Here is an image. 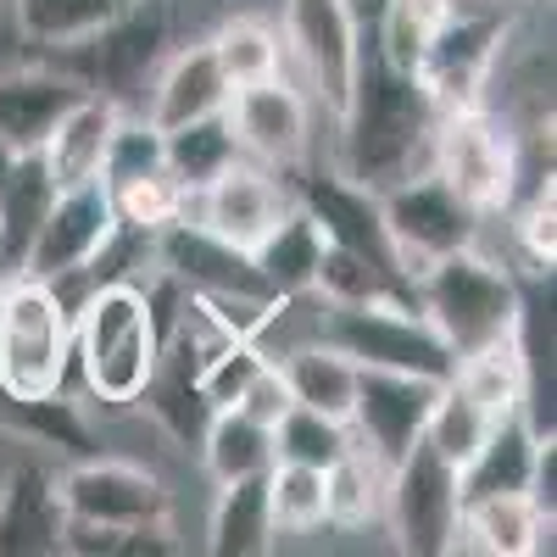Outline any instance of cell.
<instances>
[{
  "label": "cell",
  "instance_id": "11",
  "mask_svg": "<svg viewBox=\"0 0 557 557\" xmlns=\"http://www.w3.org/2000/svg\"><path fill=\"white\" fill-rule=\"evenodd\" d=\"M112 235H117V212H112L107 184L101 178L67 184V190H57L51 207H45L23 273L45 278V285H62V278H73V273H84L89 262H96Z\"/></svg>",
  "mask_w": 557,
  "mask_h": 557
},
{
  "label": "cell",
  "instance_id": "14",
  "mask_svg": "<svg viewBox=\"0 0 557 557\" xmlns=\"http://www.w3.org/2000/svg\"><path fill=\"white\" fill-rule=\"evenodd\" d=\"M62 480L67 519L78 524H112V530H146L168 524V491L151 469L123 457H78Z\"/></svg>",
  "mask_w": 557,
  "mask_h": 557
},
{
  "label": "cell",
  "instance_id": "37",
  "mask_svg": "<svg viewBox=\"0 0 557 557\" xmlns=\"http://www.w3.org/2000/svg\"><path fill=\"white\" fill-rule=\"evenodd\" d=\"M262 351H257V341H228L201 374H196V391H201V401L218 412V407H235L240 396H246V385L262 374Z\"/></svg>",
  "mask_w": 557,
  "mask_h": 557
},
{
  "label": "cell",
  "instance_id": "20",
  "mask_svg": "<svg viewBox=\"0 0 557 557\" xmlns=\"http://www.w3.org/2000/svg\"><path fill=\"white\" fill-rule=\"evenodd\" d=\"M552 435H541L530 424V412H502L491 435L480 441V451L469 457V469L457 474L462 485V502H474V496H502V491H530L535 485V469H541V446Z\"/></svg>",
  "mask_w": 557,
  "mask_h": 557
},
{
  "label": "cell",
  "instance_id": "24",
  "mask_svg": "<svg viewBox=\"0 0 557 557\" xmlns=\"http://www.w3.org/2000/svg\"><path fill=\"white\" fill-rule=\"evenodd\" d=\"M278 374H285L296 407H312L323 418H341V424L351 418V396H357V374H362V368L346 351H335L330 341H301L296 351L278 357Z\"/></svg>",
  "mask_w": 557,
  "mask_h": 557
},
{
  "label": "cell",
  "instance_id": "41",
  "mask_svg": "<svg viewBox=\"0 0 557 557\" xmlns=\"http://www.w3.org/2000/svg\"><path fill=\"white\" fill-rule=\"evenodd\" d=\"M12 162H17V151H12V139L0 134V184H7V173H12Z\"/></svg>",
  "mask_w": 557,
  "mask_h": 557
},
{
  "label": "cell",
  "instance_id": "6",
  "mask_svg": "<svg viewBox=\"0 0 557 557\" xmlns=\"http://www.w3.org/2000/svg\"><path fill=\"white\" fill-rule=\"evenodd\" d=\"M380 218H385V240H391V257H396L407 285H418L441 257L480 246V212L462 201L435 168L385 184Z\"/></svg>",
  "mask_w": 557,
  "mask_h": 557
},
{
  "label": "cell",
  "instance_id": "19",
  "mask_svg": "<svg viewBox=\"0 0 557 557\" xmlns=\"http://www.w3.org/2000/svg\"><path fill=\"white\" fill-rule=\"evenodd\" d=\"M451 552H485V557H530L552 552V513L530 491H502L462 502Z\"/></svg>",
  "mask_w": 557,
  "mask_h": 557
},
{
  "label": "cell",
  "instance_id": "30",
  "mask_svg": "<svg viewBox=\"0 0 557 557\" xmlns=\"http://www.w3.org/2000/svg\"><path fill=\"white\" fill-rule=\"evenodd\" d=\"M235 157H240V146H235V128H228L223 112L196 117V123H178V128L162 134V162H168V173L184 184V196L201 190L207 178H218Z\"/></svg>",
  "mask_w": 557,
  "mask_h": 557
},
{
  "label": "cell",
  "instance_id": "22",
  "mask_svg": "<svg viewBox=\"0 0 557 557\" xmlns=\"http://www.w3.org/2000/svg\"><path fill=\"white\" fill-rule=\"evenodd\" d=\"M228 107V78L218 73V57L212 45H184V51H173V62L157 73V89H151V123L168 134L178 123H196V117H212Z\"/></svg>",
  "mask_w": 557,
  "mask_h": 557
},
{
  "label": "cell",
  "instance_id": "35",
  "mask_svg": "<svg viewBox=\"0 0 557 557\" xmlns=\"http://www.w3.org/2000/svg\"><path fill=\"white\" fill-rule=\"evenodd\" d=\"M351 451V424L323 418L312 407H290L273 424V462H307V469H330V462Z\"/></svg>",
  "mask_w": 557,
  "mask_h": 557
},
{
  "label": "cell",
  "instance_id": "5",
  "mask_svg": "<svg viewBox=\"0 0 557 557\" xmlns=\"http://www.w3.org/2000/svg\"><path fill=\"white\" fill-rule=\"evenodd\" d=\"M318 341L346 351L357 368H396V374L451 380L457 357L430 330L418 301H323Z\"/></svg>",
  "mask_w": 557,
  "mask_h": 557
},
{
  "label": "cell",
  "instance_id": "21",
  "mask_svg": "<svg viewBox=\"0 0 557 557\" xmlns=\"http://www.w3.org/2000/svg\"><path fill=\"white\" fill-rule=\"evenodd\" d=\"M117 117H123V107L112 96H96V89H84V96L62 112V123L51 128V139L39 146V162H45V173H51L57 190L84 184V178H101L107 139H112Z\"/></svg>",
  "mask_w": 557,
  "mask_h": 557
},
{
  "label": "cell",
  "instance_id": "10",
  "mask_svg": "<svg viewBox=\"0 0 557 557\" xmlns=\"http://www.w3.org/2000/svg\"><path fill=\"white\" fill-rule=\"evenodd\" d=\"M223 117L235 128L240 157H251L273 173H296L312 151V96L301 84H290L285 73L228 89Z\"/></svg>",
  "mask_w": 557,
  "mask_h": 557
},
{
  "label": "cell",
  "instance_id": "7",
  "mask_svg": "<svg viewBox=\"0 0 557 557\" xmlns=\"http://www.w3.org/2000/svg\"><path fill=\"white\" fill-rule=\"evenodd\" d=\"M430 168L480 218H491L502 207H513V190H519V134L485 101L441 112L435 117V139H430Z\"/></svg>",
  "mask_w": 557,
  "mask_h": 557
},
{
  "label": "cell",
  "instance_id": "27",
  "mask_svg": "<svg viewBox=\"0 0 557 557\" xmlns=\"http://www.w3.org/2000/svg\"><path fill=\"white\" fill-rule=\"evenodd\" d=\"M117 12L123 0H12L28 51H84Z\"/></svg>",
  "mask_w": 557,
  "mask_h": 557
},
{
  "label": "cell",
  "instance_id": "3",
  "mask_svg": "<svg viewBox=\"0 0 557 557\" xmlns=\"http://www.w3.org/2000/svg\"><path fill=\"white\" fill-rule=\"evenodd\" d=\"M418 312L446 341L451 357H474L485 346H507L524 335V290L502 262H491L480 246L441 257L412 285Z\"/></svg>",
  "mask_w": 557,
  "mask_h": 557
},
{
  "label": "cell",
  "instance_id": "42",
  "mask_svg": "<svg viewBox=\"0 0 557 557\" xmlns=\"http://www.w3.org/2000/svg\"><path fill=\"white\" fill-rule=\"evenodd\" d=\"M123 7H139V0H123Z\"/></svg>",
  "mask_w": 557,
  "mask_h": 557
},
{
  "label": "cell",
  "instance_id": "4",
  "mask_svg": "<svg viewBox=\"0 0 557 557\" xmlns=\"http://www.w3.org/2000/svg\"><path fill=\"white\" fill-rule=\"evenodd\" d=\"M73 368V307L28 273L0 278V396L51 401Z\"/></svg>",
  "mask_w": 557,
  "mask_h": 557
},
{
  "label": "cell",
  "instance_id": "25",
  "mask_svg": "<svg viewBox=\"0 0 557 557\" xmlns=\"http://www.w3.org/2000/svg\"><path fill=\"white\" fill-rule=\"evenodd\" d=\"M51 196H57V184H51V173H45L39 151L17 157L7 184H0V278L23 273L28 246L39 235V218H45V207H51Z\"/></svg>",
  "mask_w": 557,
  "mask_h": 557
},
{
  "label": "cell",
  "instance_id": "9",
  "mask_svg": "<svg viewBox=\"0 0 557 557\" xmlns=\"http://www.w3.org/2000/svg\"><path fill=\"white\" fill-rule=\"evenodd\" d=\"M385 519L401 552L418 557H446L457 541V519H462V485L457 469L418 441L401 462H391L385 474Z\"/></svg>",
  "mask_w": 557,
  "mask_h": 557
},
{
  "label": "cell",
  "instance_id": "16",
  "mask_svg": "<svg viewBox=\"0 0 557 557\" xmlns=\"http://www.w3.org/2000/svg\"><path fill=\"white\" fill-rule=\"evenodd\" d=\"M290 196H296V207L318 223V235L330 240V246H346V251H357V257H368V262L401 273L396 257H391V240H385L380 190H368V184H357V178H346V173H307Z\"/></svg>",
  "mask_w": 557,
  "mask_h": 557
},
{
  "label": "cell",
  "instance_id": "39",
  "mask_svg": "<svg viewBox=\"0 0 557 557\" xmlns=\"http://www.w3.org/2000/svg\"><path fill=\"white\" fill-rule=\"evenodd\" d=\"M235 407H240V412H251L257 424H268V430H273L278 418H285V412L296 407V401H290V385H285V374H278V362H262V374L246 385V396H240Z\"/></svg>",
  "mask_w": 557,
  "mask_h": 557
},
{
  "label": "cell",
  "instance_id": "28",
  "mask_svg": "<svg viewBox=\"0 0 557 557\" xmlns=\"http://www.w3.org/2000/svg\"><path fill=\"white\" fill-rule=\"evenodd\" d=\"M201 462L218 485L246 480V474H268L273 469V430L257 424L240 407H218L201 430Z\"/></svg>",
  "mask_w": 557,
  "mask_h": 557
},
{
  "label": "cell",
  "instance_id": "36",
  "mask_svg": "<svg viewBox=\"0 0 557 557\" xmlns=\"http://www.w3.org/2000/svg\"><path fill=\"white\" fill-rule=\"evenodd\" d=\"M168 168L162 162V128L151 117H117L112 139H107V162H101V184H123V178H139V173H157Z\"/></svg>",
  "mask_w": 557,
  "mask_h": 557
},
{
  "label": "cell",
  "instance_id": "23",
  "mask_svg": "<svg viewBox=\"0 0 557 557\" xmlns=\"http://www.w3.org/2000/svg\"><path fill=\"white\" fill-rule=\"evenodd\" d=\"M318 262H323V235L301 207H290L251 246V268H257L268 296H307L318 285Z\"/></svg>",
  "mask_w": 557,
  "mask_h": 557
},
{
  "label": "cell",
  "instance_id": "12",
  "mask_svg": "<svg viewBox=\"0 0 557 557\" xmlns=\"http://www.w3.org/2000/svg\"><path fill=\"white\" fill-rule=\"evenodd\" d=\"M290 207H296V196L278 184L273 168H262V162H251V157H235L218 178H207L201 190H190V201H184V218L201 223L207 235H218L223 246L251 251Z\"/></svg>",
  "mask_w": 557,
  "mask_h": 557
},
{
  "label": "cell",
  "instance_id": "29",
  "mask_svg": "<svg viewBox=\"0 0 557 557\" xmlns=\"http://www.w3.org/2000/svg\"><path fill=\"white\" fill-rule=\"evenodd\" d=\"M385 462L368 457L357 441L323 469V513L341 530H362L368 519H385Z\"/></svg>",
  "mask_w": 557,
  "mask_h": 557
},
{
  "label": "cell",
  "instance_id": "15",
  "mask_svg": "<svg viewBox=\"0 0 557 557\" xmlns=\"http://www.w3.org/2000/svg\"><path fill=\"white\" fill-rule=\"evenodd\" d=\"M285 57H296L307 96L323 101L330 112H341L346 84L357 67V17L351 0H285Z\"/></svg>",
  "mask_w": 557,
  "mask_h": 557
},
{
  "label": "cell",
  "instance_id": "31",
  "mask_svg": "<svg viewBox=\"0 0 557 557\" xmlns=\"http://www.w3.org/2000/svg\"><path fill=\"white\" fill-rule=\"evenodd\" d=\"M207 45H212L218 73L228 78V89L285 73V39H278V28L262 23V17H228Z\"/></svg>",
  "mask_w": 557,
  "mask_h": 557
},
{
  "label": "cell",
  "instance_id": "38",
  "mask_svg": "<svg viewBox=\"0 0 557 557\" xmlns=\"http://www.w3.org/2000/svg\"><path fill=\"white\" fill-rule=\"evenodd\" d=\"M519 246H524V257H530V268L535 273H552V262H557V201H552V168L535 178V190H530V201H524V212H519Z\"/></svg>",
  "mask_w": 557,
  "mask_h": 557
},
{
  "label": "cell",
  "instance_id": "32",
  "mask_svg": "<svg viewBox=\"0 0 557 557\" xmlns=\"http://www.w3.org/2000/svg\"><path fill=\"white\" fill-rule=\"evenodd\" d=\"M491 424H496V412H485L462 385H441V396H435V407H430V424H424V446H435L451 469L462 474L469 469V457L480 451V441L491 435Z\"/></svg>",
  "mask_w": 557,
  "mask_h": 557
},
{
  "label": "cell",
  "instance_id": "8",
  "mask_svg": "<svg viewBox=\"0 0 557 557\" xmlns=\"http://www.w3.org/2000/svg\"><path fill=\"white\" fill-rule=\"evenodd\" d=\"M507 39H513V23H507L502 0H457V12L435 28V39L418 57V84L435 101V112H457V107H480L485 89L507 57Z\"/></svg>",
  "mask_w": 557,
  "mask_h": 557
},
{
  "label": "cell",
  "instance_id": "17",
  "mask_svg": "<svg viewBox=\"0 0 557 557\" xmlns=\"http://www.w3.org/2000/svg\"><path fill=\"white\" fill-rule=\"evenodd\" d=\"M67 535V502L62 480L45 462L23 457L0 480V557H51Z\"/></svg>",
  "mask_w": 557,
  "mask_h": 557
},
{
  "label": "cell",
  "instance_id": "2",
  "mask_svg": "<svg viewBox=\"0 0 557 557\" xmlns=\"http://www.w3.org/2000/svg\"><path fill=\"white\" fill-rule=\"evenodd\" d=\"M162 357L157 301L134 278H101L73 307V362L89 396L107 407H134Z\"/></svg>",
  "mask_w": 557,
  "mask_h": 557
},
{
  "label": "cell",
  "instance_id": "34",
  "mask_svg": "<svg viewBox=\"0 0 557 557\" xmlns=\"http://www.w3.org/2000/svg\"><path fill=\"white\" fill-rule=\"evenodd\" d=\"M268 513H273V535H312L330 524L323 513V469L307 462H273L268 469Z\"/></svg>",
  "mask_w": 557,
  "mask_h": 557
},
{
  "label": "cell",
  "instance_id": "18",
  "mask_svg": "<svg viewBox=\"0 0 557 557\" xmlns=\"http://www.w3.org/2000/svg\"><path fill=\"white\" fill-rule=\"evenodd\" d=\"M84 78L78 73H57V67H39V62H17L0 73V134L12 139V151L28 157L39 151L51 128L62 123V112L84 96Z\"/></svg>",
  "mask_w": 557,
  "mask_h": 557
},
{
  "label": "cell",
  "instance_id": "33",
  "mask_svg": "<svg viewBox=\"0 0 557 557\" xmlns=\"http://www.w3.org/2000/svg\"><path fill=\"white\" fill-rule=\"evenodd\" d=\"M107 196H112V212L123 228H134V235H162L168 223L184 218V184L157 168V173H139V178H123V184H107Z\"/></svg>",
  "mask_w": 557,
  "mask_h": 557
},
{
  "label": "cell",
  "instance_id": "1",
  "mask_svg": "<svg viewBox=\"0 0 557 557\" xmlns=\"http://www.w3.org/2000/svg\"><path fill=\"white\" fill-rule=\"evenodd\" d=\"M341 168L346 178L385 190V184L424 173L430 168V139H435V101L412 73L391 67L374 45L357 34V67L341 101Z\"/></svg>",
  "mask_w": 557,
  "mask_h": 557
},
{
  "label": "cell",
  "instance_id": "40",
  "mask_svg": "<svg viewBox=\"0 0 557 557\" xmlns=\"http://www.w3.org/2000/svg\"><path fill=\"white\" fill-rule=\"evenodd\" d=\"M17 62H28V39H23V28L12 17V0H0V73L17 67Z\"/></svg>",
  "mask_w": 557,
  "mask_h": 557
},
{
  "label": "cell",
  "instance_id": "26",
  "mask_svg": "<svg viewBox=\"0 0 557 557\" xmlns=\"http://www.w3.org/2000/svg\"><path fill=\"white\" fill-rule=\"evenodd\" d=\"M207 546L218 557H262L273 552V513H268V474H246L218 485Z\"/></svg>",
  "mask_w": 557,
  "mask_h": 557
},
{
  "label": "cell",
  "instance_id": "13",
  "mask_svg": "<svg viewBox=\"0 0 557 557\" xmlns=\"http://www.w3.org/2000/svg\"><path fill=\"white\" fill-rule=\"evenodd\" d=\"M446 380H424V374H396V368H362L357 374V396H351V441L380 457L385 469L401 462L418 441H424L430 407L441 396Z\"/></svg>",
  "mask_w": 557,
  "mask_h": 557
}]
</instances>
